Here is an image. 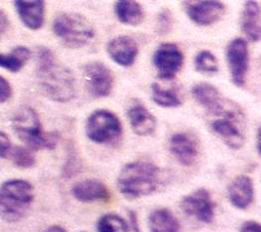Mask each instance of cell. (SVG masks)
I'll list each match as a JSON object with an SVG mask.
<instances>
[{
    "mask_svg": "<svg viewBox=\"0 0 261 232\" xmlns=\"http://www.w3.org/2000/svg\"><path fill=\"white\" fill-rule=\"evenodd\" d=\"M37 79L41 92L53 101L67 102L74 97L75 80L72 73L45 46L37 50Z\"/></svg>",
    "mask_w": 261,
    "mask_h": 232,
    "instance_id": "obj_1",
    "label": "cell"
},
{
    "mask_svg": "<svg viewBox=\"0 0 261 232\" xmlns=\"http://www.w3.org/2000/svg\"><path fill=\"white\" fill-rule=\"evenodd\" d=\"M160 169L152 163L133 161L126 164L117 178V186L121 194L127 198L149 195L161 184Z\"/></svg>",
    "mask_w": 261,
    "mask_h": 232,
    "instance_id": "obj_2",
    "label": "cell"
},
{
    "mask_svg": "<svg viewBox=\"0 0 261 232\" xmlns=\"http://www.w3.org/2000/svg\"><path fill=\"white\" fill-rule=\"evenodd\" d=\"M11 127L18 139L31 150L54 149L60 138L55 131H43L38 113L28 105L15 110L11 119Z\"/></svg>",
    "mask_w": 261,
    "mask_h": 232,
    "instance_id": "obj_3",
    "label": "cell"
},
{
    "mask_svg": "<svg viewBox=\"0 0 261 232\" xmlns=\"http://www.w3.org/2000/svg\"><path fill=\"white\" fill-rule=\"evenodd\" d=\"M34 200V187L21 179H12L4 182L0 191L1 217L6 222L20 220Z\"/></svg>",
    "mask_w": 261,
    "mask_h": 232,
    "instance_id": "obj_4",
    "label": "cell"
},
{
    "mask_svg": "<svg viewBox=\"0 0 261 232\" xmlns=\"http://www.w3.org/2000/svg\"><path fill=\"white\" fill-rule=\"evenodd\" d=\"M53 32L60 41L70 48L87 45L95 36L92 24L79 13H60L52 25Z\"/></svg>",
    "mask_w": 261,
    "mask_h": 232,
    "instance_id": "obj_5",
    "label": "cell"
},
{
    "mask_svg": "<svg viewBox=\"0 0 261 232\" xmlns=\"http://www.w3.org/2000/svg\"><path fill=\"white\" fill-rule=\"evenodd\" d=\"M121 133V123L118 117L110 110H95L87 120L86 134L95 143H115L120 138Z\"/></svg>",
    "mask_w": 261,
    "mask_h": 232,
    "instance_id": "obj_6",
    "label": "cell"
},
{
    "mask_svg": "<svg viewBox=\"0 0 261 232\" xmlns=\"http://www.w3.org/2000/svg\"><path fill=\"white\" fill-rule=\"evenodd\" d=\"M83 76L89 93L102 98L108 96L113 89L114 78L111 71L100 61H91L84 65Z\"/></svg>",
    "mask_w": 261,
    "mask_h": 232,
    "instance_id": "obj_7",
    "label": "cell"
},
{
    "mask_svg": "<svg viewBox=\"0 0 261 232\" xmlns=\"http://www.w3.org/2000/svg\"><path fill=\"white\" fill-rule=\"evenodd\" d=\"M184 54L174 43L161 44L153 54V64L160 79L171 80L181 68Z\"/></svg>",
    "mask_w": 261,
    "mask_h": 232,
    "instance_id": "obj_8",
    "label": "cell"
},
{
    "mask_svg": "<svg viewBox=\"0 0 261 232\" xmlns=\"http://www.w3.org/2000/svg\"><path fill=\"white\" fill-rule=\"evenodd\" d=\"M226 60L231 81L236 86L242 87L246 81L249 61L248 46L244 39L237 38L230 41L226 47Z\"/></svg>",
    "mask_w": 261,
    "mask_h": 232,
    "instance_id": "obj_9",
    "label": "cell"
},
{
    "mask_svg": "<svg viewBox=\"0 0 261 232\" xmlns=\"http://www.w3.org/2000/svg\"><path fill=\"white\" fill-rule=\"evenodd\" d=\"M185 214L203 223H210L214 217V203L210 193L205 188H199L186 195L180 201Z\"/></svg>",
    "mask_w": 261,
    "mask_h": 232,
    "instance_id": "obj_10",
    "label": "cell"
},
{
    "mask_svg": "<svg viewBox=\"0 0 261 232\" xmlns=\"http://www.w3.org/2000/svg\"><path fill=\"white\" fill-rule=\"evenodd\" d=\"M184 8L189 18L199 26H209L224 14L225 6L219 1H184Z\"/></svg>",
    "mask_w": 261,
    "mask_h": 232,
    "instance_id": "obj_11",
    "label": "cell"
},
{
    "mask_svg": "<svg viewBox=\"0 0 261 232\" xmlns=\"http://www.w3.org/2000/svg\"><path fill=\"white\" fill-rule=\"evenodd\" d=\"M244 118L218 117L214 119L210 126L212 131L221 138V140L230 148L238 149L244 144L245 136L242 128L239 126Z\"/></svg>",
    "mask_w": 261,
    "mask_h": 232,
    "instance_id": "obj_12",
    "label": "cell"
},
{
    "mask_svg": "<svg viewBox=\"0 0 261 232\" xmlns=\"http://www.w3.org/2000/svg\"><path fill=\"white\" fill-rule=\"evenodd\" d=\"M106 50L114 62L120 66L128 67L134 64L139 52V47L132 37L117 36L107 43Z\"/></svg>",
    "mask_w": 261,
    "mask_h": 232,
    "instance_id": "obj_13",
    "label": "cell"
},
{
    "mask_svg": "<svg viewBox=\"0 0 261 232\" xmlns=\"http://www.w3.org/2000/svg\"><path fill=\"white\" fill-rule=\"evenodd\" d=\"M169 150L181 165L190 167L199 155V142L188 133H176L169 139Z\"/></svg>",
    "mask_w": 261,
    "mask_h": 232,
    "instance_id": "obj_14",
    "label": "cell"
},
{
    "mask_svg": "<svg viewBox=\"0 0 261 232\" xmlns=\"http://www.w3.org/2000/svg\"><path fill=\"white\" fill-rule=\"evenodd\" d=\"M71 193L82 202L108 201L111 194L107 186L97 179H87L75 183L71 188Z\"/></svg>",
    "mask_w": 261,
    "mask_h": 232,
    "instance_id": "obj_15",
    "label": "cell"
},
{
    "mask_svg": "<svg viewBox=\"0 0 261 232\" xmlns=\"http://www.w3.org/2000/svg\"><path fill=\"white\" fill-rule=\"evenodd\" d=\"M14 7L23 25L30 30H38L44 24L45 2L43 0H16Z\"/></svg>",
    "mask_w": 261,
    "mask_h": 232,
    "instance_id": "obj_16",
    "label": "cell"
},
{
    "mask_svg": "<svg viewBox=\"0 0 261 232\" xmlns=\"http://www.w3.org/2000/svg\"><path fill=\"white\" fill-rule=\"evenodd\" d=\"M127 118L133 131L139 136L151 135L156 129L155 117L141 103H135L129 106Z\"/></svg>",
    "mask_w": 261,
    "mask_h": 232,
    "instance_id": "obj_17",
    "label": "cell"
},
{
    "mask_svg": "<svg viewBox=\"0 0 261 232\" xmlns=\"http://www.w3.org/2000/svg\"><path fill=\"white\" fill-rule=\"evenodd\" d=\"M241 28L253 42L261 40V11L257 2L247 1L242 13Z\"/></svg>",
    "mask_w": 261,
    "mask_h": 232,
    "instance_id": "obj_18",
    "label": "cell"
},
{
    "mask_svg": "<svg viewBox=\"0 0 261 232\" xmlns=\"http://www.w3.org/2000/svg\"><path fill=\"white\" fill-rule=\"evenodd\" d=\"M230 202L239 208H246L253 199V184L249 177H237L228 187Z\"/></svg>",
    "mask_w": 261,
    "mask_h": 232,
    "instance_id": "obj_19",
    "label": "cell"
},
{
    "mask_svg": "<svg viewBox=\"0 0 261 232\" xmlns=\"http://www.w3.org/2000/svg\"><path fill=\"white\" fill-rule=\"evenodd\" d=\"M114 9L117 18L124 25L139 26L145 18V12L142 5L134 0L116 1Z\"/></svg>",
    "mask_w": 261,
    "mask_h": 232,
    "instance_id": "obj_20",
    "label": "cell"
},
{
    "mask_svg": "<svg viewBox=\"0 0 261 232\" xmlns=\"http://www.w3.org/2000/svg\"><path fill=\"white\" fill-rule=\"evenodd\" d=\"M151 232H180V225L175 216L167 208H157L149 216Z\"/></svg>",
    "mask_w": 261,
    "mask_h": 232,
    "instance_id": "obj_21",
    "label": "cell"
},
{
    "mask_svg": "<svg viewBox=\"0 0 261 232\" xmlns=\"http://www.w3.org/2000/svg\"><path fill=\"white\" fill-rule=\"evenodd\" d=\"M31 57V51L25 46H17L9 53H1L0 64L3 68L11 72H19Z\"/></svg>",
    "mask_w": 261,
    "mask_h": 232,
    "instance_id": "obj_22",
    "label": "cell"
},
{
    "mask_svg": "<svg viewBox=\"0 0 261 232\" xmlns=\"http://www.w3.org/2000/svg\"><path fill=\"white\" fill-rule=\"evenodd\" d=\"M151 94L153 101L161 107L173 108L180 106L182 103L180 96L174 89L162 87L157 82L152 83Z\"/></svg>",
    "mask_w": 261,
    "mask_h": 232,
    "instance_id": "obj_23",
    "label": "cell"
},
{
    "mask_svg": "<svg viewBox=\"0 0 261 232\" xmlns=\"http://www.w3.org/2000/svg\"><path fill=\"white\" fill-rule=\"evenodd\" d=\"M97 232H129V229L121 217L115 214H107L99 219Z\"/></svg>",
    "mask_w": 261,
    "mask_h": 232,
    "instance_id": "obj_24",
    "label": "cell"
},
{
    "mask_svg": "<svg viewBox=\"0 0 261 232\" xmlns=\"http://www.w3.org/2000/svg\"><path fill=\"white\" fill-rule=\"evenodd\" d=\"M195 67L201 74L212 75L218 71V61L212 52L202 50L195 57Z\"/></svg>",
    "mask_w": 261,
    "mask_h": 232,
    "instance_id": "obj_25",
    "label": "cell"
},
{
    "mask_svg": "<svg viewBox=\"0 0 261 232\" xmlns=\"http://www.w3.org/2000/svg\"><path fill=\"white\" fill-rule=\"evenodd\" d=\"M8 157H10L14 166L21 169L32 168L36 163V158L33 153V150L22 146L12 147Z\"/></svg>",
    "mask_w": 261,
    "mask_h": 232,
    "instance_id": "obj_26",
    "label": "cell"
},
{
    "mask_svg": "<svg viewBox=\"0 0 261 232\" xmlns=\"http://www.w3.org/2000/svg\"><path fill=\"white\" fill-rule=\"evenodd\" d=\"M172 26H173L172 12L167 8L162 9L159 12L157 17V32L160 35H165L171 31Z\"/></svg>",
    "mask_w": 261,
    "mask_h": 232,
    "instance_id": "obj_27",
    "label": "cell"
},
{
    "mask_svg": "<svg viewBox=\"0 0 261 232\" xmlns=\"http://www.w3.org/2000/svg\"><path fill=\"white\" fill-rule=\"evenodd\" d=\"M12 95V88L10 83L3 77H0V102L4 103Z\"/></svg>",
    "mask_w": 261,
    "mask_h": 232,
    "instance_id": "obj_28",
    "label": "cell"
},
{
    "mask_svg": "<svg viewBox=\"0 0 261 232\" xmlns=\"http://www.w3.org/2000/svg\"><path fill=\"white\" fill-rule=\"evenodd\" d=\"M11 149H12V145H11L9 137L3 131H1V133H0V154H1V157L2 158L8 157Z\"/></svg>",
    "mask_w": 261,
    "mask_h": 232,
    "instance_id": "obj_29",
    "label": "cell"
},
{
    "mask_svg": "<svg viewBox=\"0 0 261 232\" xmlns=\"http://www.w3.org/2000/svg\"><path fill=\"white\" fill-rule=\"evenodd\" d=\"M241 232H261V225L253 221L246 222L242 226Z\"/></svg>",
    "mask_w": 261,
    "mask_h": 232,
    "instance_id": "obj_30",
    "label": "cell"
},
{
    "mask_svg": "<svg viewBox=\"0 0 261 232\" xmlns=\"http://www.w3.org/2000/svg\"><path fill=\"white\" fill-rule=\"evenodd\" d=\"M8 26H9L8 17L6 16L5 12L1 9L0 10V34H1V36H3L4 33L8 30Z\"/></svg>",
    "mask_w": 261,
    "mask_h": 232,
    "instance_id": "obj_31",
    "label": "cell"
},
{
    "mask_svg": "<svg viewBox=\"0 0 261 232\" xmlns=\"http://www.w3.org/2000/svg\"><path fill=\"white\" fill-rule=\"evenodd\" d=\"M128 220H129L130 228H132L135 232H140L137 214H136L134 211H129V212H128Z\"/></svg>",
    "mask_w": 261,
    "mask_h": 232,
    "instance_id": "obj_32",
    "label": "cell"
},
{
    "mask_svg": "<svg viewBox=\"0 0 261 232\" xmlns=\"http://www.w3.org/2000/svg\"><path fill=\"white\" fill-rule=\"evenodd\" d=\"M45 232H66V230L59 225H53V226H50L48 229H46Z\"/></svg>",
    "mask_w": 261,
    "mask_h": 232,
    "instance_id": "obj_33",
    "label": "cell"
},
{
    "mask_svg": "<svg viewBox=\"0 0 261 232\" xmlns=\"http://www.w3.org/2000/svg\"><path fill=\"white\" fill-rule=\"evenodd\" d=\"M257 149H258L259 154L261 155V127L259 128L258 133H257Z\"/></svg>",
    "mask_w": 261,
    "mask_h": 232,
    "instance_id": "obj_34",
    "label": "cell"
},
{
    "mask_svg": "<svg viewBox=\"0 0 261 232\" xmlns=\"http://www.w3.org/2000/svg\"><path fill=\"white\" fill-rule=\"evenodd\" d=\"M82 232H86V231H82Z\"/></svg>",
    "mask_w": 261,
    "mask_h": 232,
    "instance_id": "obj_35",
    "label": "cell"
}]
</instances>
